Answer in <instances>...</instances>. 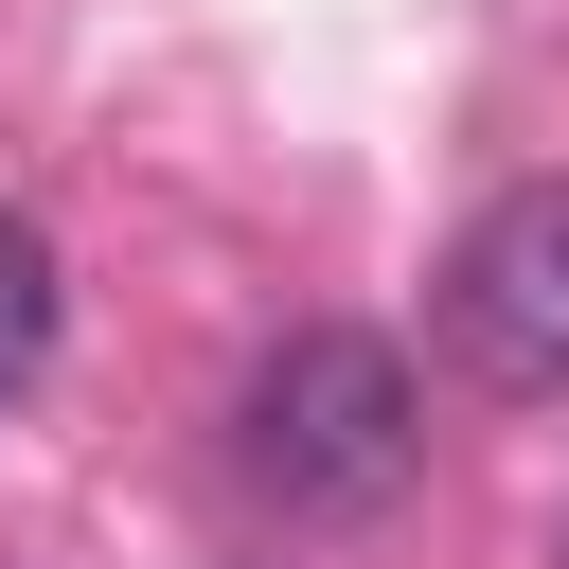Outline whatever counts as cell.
<instances>
[{
	"label": "cell",
	"mask_w": 569,
	"mask_h": 569,
	"mask_svg": "<svg viewBox=\"0 0 569 569\" xmlns=\"http://www.w3.org/2000/svg\"><path fill=\"white\" fill-rule=\"evenodd\" d=\"M427 338H445L462 391H498V409H551V391H569V178H516V196H480V213L445 231Z\"/></svg>",
	"instance_id": "2"
},
{
	"label": "cell",
	"mask_w": 569,
	"mask_h": 569,
	"mask_svg": "<svg viewBox=\"0 0 569 569\" xmlns=\"http://www.w3.org/2000/svg\"><path fill=\"white\" fill-rule=\"evenodd\" d=\"M551 569H569V516H551Z\"/></svg>",
	"instance_id": "4"
},
{
	"label": "cell",
	"mask_w": 569,
	"mask_h": 569,
	"mask_svg": "<svg viewBox=\"0 0 569 569\" xmlns=\"http://www.w3.org/2000/svg\"><path fill=\"white\" fill-rule=\"evenodd\" d=\"M231 462H249L267 516L356 533V516H391V498L427 480V391H409V356H391L373 320H284V338L249 356Z\"/></svg>",
	"instance_id": "1"
},
{
	"label": "cell",
	"mask_w": 569,
	"mask_h": 569,
	"mask_svg": "<svg viewBox=\"0 0 569 569\" xmlns=\"http://www.w3.org/2000/svg\"><path fill=\"white\" fill-rule=\"evenodd\" d=\"M53 356V231L36 213H0V391Z\"/></svg>",
	"instance_id": "3"
}]
</instances>
